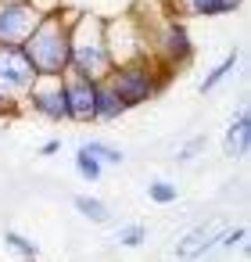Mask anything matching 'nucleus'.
<instances>
[{
  "label": "nucleus",
  "instance_id": "0eeeda50",
  "mask_svg": "<svg viewBox=\"0 0 251 262\" xmlns=\"http://www.w3.org/2000/svg\"><path fill=\"white\" fill-rule=\"evenodd\" d=\"M22 112L43 119V122H69L65 112V79H36L29 94L22 97Z\"/></svg>",
  "mask_w": 251,
  "mask_h": 262
},
{
  "label": "nucleus",
  "instance_id": "f257e3e1",
  "mask_svg": "<svg viewBox=\"0 0 251 262\" xmlns=\"http://www.w3.org/2000/svg\"><path fill=\"white\" fill-rule=\"evenodd\" d=\"M72 15L76 11H61V15H51L43 18L33 36L22 43L26 58L33 61L36 76L40 79H65L69 76V36H72Z\"/></svg>",
  "mask_w": 251,
  "mask_h": 262
},
{
  "label": "nucleus",
  "instance_id": "5701e85b",
  "mask_svg": "<svg viewBox=\"0 0 251 262\" xmlns=\"http://www.w3.org/2000/svg\"><path fill=\"white\" fill-rule=\"evenodd\" d=\"M58 151H61V140H58V137H51V140L40 144V155H43V158H54Z\"/></svg>",
  "mask_w": 251,
  "mask_h": 262
},
{
  "label": "nucleus",
  "instance_id": "9d476101",
  "mask_svg": "<svg viewBox=\"0 0 251 262\" xmlns=\"http://www.w3.org/2000/svg\"><path fill=\"white\" fill-rule=\"evenodd\" d=\"M226 230L222 226H215V223H208V226H194L187 237H179L176 241V258L179 262H201L212 248H219V237H222Z\"/></svg>",
  "mask_w": 251,
  "mask_h": 262
},
{
  "label": "nucleus",
  "instance_id": "f3484780",
  "mask_svg": "<svg viewBox=\"0 0 251 262\" xmlns=\"http://www.w3.org/2000/svg\"><path fill=\"white\" fill-rule=\"evenodd\" d=\"M76 172H79V180H86V183H101V176H104V165L90 155V151H76Z\"/></svg>",
  "mask_w": 251,
  "mask_h": 262
},
{
  "label": "nucleus",
  "instance_id": "dca6fc26",
  "mask_svg": "<svg viewBox=\"0 0 251 262\" xmlns=\"http://www.w3.org/2000/svg\"><path fill=\"white\" fill-rule=\"evenodd\" d=\"M83 151H90L104 169H119L122 162H126V151L122 147H115V144H108V140H101V137H94V140H86V144H79Z\"/></svg>",
  "mask_w": 251,
  "mask_h": 262
},
{
  "label": "nucleus",
  "instance_id": "2eb2a0df",
  "mask_svg": "<svg viewBox=\"0 0 251 262\" xmlns=\"http://www.w3.org/2000/svg\"><path fill=\"white\" fill-rule=\"evenodd\" d=\"M4 248L11 255H18L22 262H40V241L26 237L22 230H4Z\"/></svg>",
  "mask_w": 251,
  "mask_h": 262
},
{
  "label": "nucleus",
  "instance_id": "6ab92c4d",
  "mask_svg": "<svg viewBox=\"0 0 251 262\" xmlns=\"http://www.w3.org/2000/svg\"><path fill=\"white\" fill-rule=\"evenodd\" d=\"M144 241H147V226H140V223H129V226H122L115 233V244L119 248H140Z\"/></svg>",
  "mask_w": 251,
  "mask_h": 262
},
{
  "label": "nucleus",
  "instance_id": "aec40b11",
  "mask_svg": "<svg viewBox=\"0 0 251 262\" xmlns=\"http://www.w3.org/2000/svg\"><path fill=\"white\" fill-rule=\"evenodd\" d=\"M204 147H208V140H204V133H197V137H190V140H187V144L176 151V162H194V158H197Z\"/></svg>",
  "mask_w": 251,
  "mask_h": 262
},
{
  "label": "nucleus",
  "instance_id": "393cba45",
  "mask_svg": "<svg viewBox=\"0 0 251 262\" xmlns=\"http://www.w3.org/2000/svg\"><path fill=\"white\" fill-rule=\"evenodd\" d=\"M0 4H22V0H0Z\"/></svg>",
  "mask_w": 251,
  "mask_h": 262
},
{
  "label": "nucleus",
  "instance_id": "4468645a",
  "mask_svg": "<svg viewBox=\"0 0 251 262\" xmlns=\"http://www.w3.org/2000/svg\"><path fill=\"white\" fill-rule=\"evenodd\" d=\"M237 65H240V51L233 47V51H230V54H226L219 65H212V72H208V76L197 83V90H201V94H215V90H219V86H222V83L233 76V69H237Z\"/></svg>",
  "mask_w": 251,
  "mask_h": 262
},
{
  "label": "nucleus",
  "instance_id": "f03ea898",
  "mask_svg": "<svg viewBox=\"0 0 251 262\" xmlns=\"http://www.w3.org/2000/svg\"><path fill=\"white\" fill-rule=\"evenodd\" d=\"M111 72L108 43H104V18L90 11L72 15V36H69V76L79 79H104Z\"/></svg>",
  "mask_w": 251,
  "mask_h": 262
},
{
  "label": "nucleus",
  "instance_id": "412c9836",
  "mask_svg": "<svg viewBox=\"0 0 251 262\" xmlns=\"http://www.w3.org/2000/svg\"><path fill=\"white\" fill-rule=\"evenodd\" d=\"M29 4L36 8L40 18H51V15H61L65 11V0H29Z\"/></svg>",
  "mask_w": 251,
  "mask_h": 262
},
{
  "label": "nucleus",
  "instance_id": "4be33fe9",
  "mask_svg": "<svg viewBox=\"0 0 251 262\" xmlns=\"http://www.w3.org/2000/svg\"><path fill=\"white\" fill-rule=\"evenodd\" d=\"M244 237H247V230H244V226H237V230H230V233H222V237H219V248L233 251V244H240Z\"/></svg>",
  "mask_w": 251,
  "mask_h": 262
},
{
  "label": "nucleus",
  "instance_id": "20e7f679",
  "mask_svg": "<svg viewBox=\"0 0 251 262\" xmlns=\"http://www.w3.org/2000/svg\"><path fill=\"white\" fill-rule=\"evenodd\" d=\"M147 40H151V61L162 65L165 72H183L197 58V43L190 36V26L176 15H162L158 22H147Z\"/></svg>",
  "mask_w": 251,
  "mask_h": 262
},
{
  "label": "nucleus",
  "instance_id": "6e6552de",
  "mask_svg": "<svg viewBox=\"0 0 251 262\" xmlns=\"http://www.w3.org/2000/svg\"><path fill=\"white\" fill-rule=\"evenodd\" d=\"M40 22L43 18L36 15V8L29 0H22V4H0V43L4 47H22Z\"/></svg>",
  "mask_w": 251,
  "mask_h": 262
},
{
  "label": "nucleus",
  "instance_id": "423d86ee",
  "mask_svg": "<svg viewBox=\"0 0 251 262\" xmlns=\"http://www.w3.org/2000/svg\"><path fill=\"white\" fill-rule=\"evenodd\" d=\"M36 79L40 76H36V69L26 58L22 47H4V43H0V97L22 104V97L29 94V86Z\"/></svg>",
  "mask_w": 251,
  "mask_h": 262
},
{
  "label": "nucleus",
  "instance_id": "a211bd4d",
  "mask_svg": "<svg viewBox=\"0 0 251 262\" xmlns=\"http://www.w3.org/2000/svg\"><path fill=\"white\" fill-rule=\"evenodd\" d=\"M147 198H151L154 205H176V201H179V190H176L172 180H151V183H147Z\"/></svg>",
  "mask_w": 251,
  "mask_h": 262
},
{
  "label": "nucleus",
  "instance_id": "39448f33",
  "mask_svg": "<svg viewBox=\"0 0 251 262\" xmlns=\"http://www.w3.org/2000/svg\"><path fill=\"white\" fill-rule=\"evenodd\" d=\"M104 43H108L111 69H115V65H126V61L151 58L147 18H140V15H119V18H104Z\"/></svg>",
  "mask_w": 251,
  "mask_h": 262
},
{
  "label": "nucleus",
  "instance_id": "b1692460",
  "mask_svg": "<svg viewBox=\"0 0 251 262\" xmlns=\"http://www.w3.org/2000/svg\"><path fill=\"white\" fill-rule=\"evenodd\" d=\"M18 112H22V104L8 101V97H0V119H11V115H18Z\"/></svg>",
  "mask_w": 251,
  "mask_h": 262
},
{
  "label": "nucleus",
  "instance_id": "f8f14e48",
  "mask_svg": "<svg viewBox=\"0 0 251 262\" xmlns=\"http://www.w3.org/2000/svg\"><path fill=\"white\" fill-rule=\"evenodd\" d=\"M122 115H129L126 101L111 90L108 79H97V86H94V122H119Z\"/></svg>",
  "mask_w": 251,
  "mask_h": 262
},
{
  "label": "nucleus",
  "instance_id": "ddd939ff",
  "mask_svg": "<svg viewBox=\"0 0 251 262\" xmlns=\"http://www.w3.org/2000/svg\"><path fill=\"white\" fill-rule=\"evenodd\" d=\"M72 208L79 212V219H86V223H94V226H104V223H111V208L97 198V194H76L72 198Z\"/></svg>",
  "mask_w": 251,
  "mask_h": 262
},
{
  "label": "nucleus",
  "instance_id": "1a4fd4ad",
  "mask_svg": "<svg viewBox=\"0 0 251 262\" xmlns=\"http://www.w3.org/2000/svg\"><path fill=\"white\" fill-rule=\"evenodd\" d=\"M94 79H79V76H65V112L69 122L76 126H90L94 122Z\"/></svg>",
  "mask_w": 251,
  "mask_h": 262
},
{
  "label": "nucleus",
  "instance_id": "9b49d317",
  "mask_svg": "<svg viewBox=\"0 0 251 262\" xmlns=\"http://www.w3.org/2000/svg\"><path fill=\"white\" fill-rule=\"evenodd\" d=\"M247 147H251V112L240 108L233 115V122L226 126V133H222V151H226L230 162H240L247 155Z\"/></svg>",
  "mask_w": 251,
  "mask_h": 262
},
{
  "label": "nucleus",
  "instance_id": "7ed1b4c3",
  "mask_svg": "<svg viewBox=\"0 0 251 262\" xmlns=\"http://www.w3.org/2000/svg\"><path fill=\"white\" fill-rule=\"evenodd\" d=\"M111 90L126 101V108H144L151 104L154 97H162V90L172 83V72H165L162 65H154L151 58H140V61H126V65H115L108 76Z\"/></svg>",
  "mask_w": 251,
  "mask_h": 262
}]
</instances>
